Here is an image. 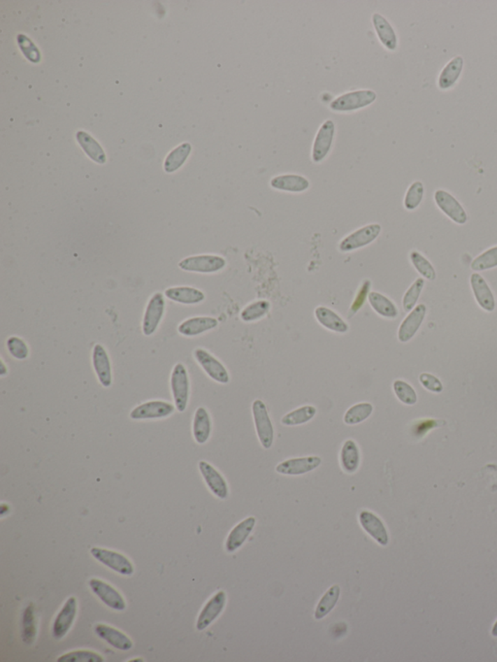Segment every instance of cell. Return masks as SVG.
Masks as SVG:
<instances>
[{
	"mask_svg": "<svg viewBox=\"0 0 497 662\" xmlns=\"http://www.w3.org/2000/svg\"><path fill=\"white\" fill-rule=\"evenodd\" d=\"M434 201H435L439 209L452 221L459 224H466L468 217H467L466 210L456 201V197L452 196L448 192L438 189L434 194Z\"/></svg>",
	"mask_w": 497,
	"mask_h": 662,
	"instance_id": "15",
	"label": "cell"
},
{
	"mask_svg": "<svg viewBox=\"0 0 497 662\" xmlns=\"http://www.w3.org/2000/svg\"><path fill=\"white\" fill-rule=\"evenodd\" d=\"M419 382L423 384L424 388L429 391L440 394L443 391V384H442L440 380L434 375L429 373L421 374Z\"/></svg>",
	"mask_w": 497,
	"mask_h": 662,
	"instance_id": "47",
	"label": "cell"
},
{
	"mask_svg": "<svg viewBox=\"0 0 497 662\" xmlns=\"http://www.w3.org/2000/svg\"><path fill=\"white\" fill-rule=\"evenodd\" d=\"M271 307V302L267 301H254L242 310L240 318L245 323L259 321L269 313Z\"/></svg>",
	"mask_w": 497,
	"mask_h": 662,
	"instance_id": "37",
	"label": "cell"
},
{
	"mask_svg": "<svg viewBox=\"0 0 497 662\" xmlns=\"http://www.w3.org/2000/svg\"><path fill=\"white\" fill-rule=\"evenodd\" d=\"M91 554L97 561L120 575L131 576L134 573L132 562L119 552L94 547L91 549Z\"/></svg>",
	"mask_w": 497,
	"mask_h": 662,
	"instance_id": "5",
	"label": "cell"
},
{
	"mask_svg": "<svg viewBox=\"0 0 497 662\" xmlns=\"http://www.w3.org/2000/svg\"><path fill=\"white\" fill-rule=\"evenodd\" d=\"M359 524L363 531L371 536L379 545L386 547L389 544V537L387 527L383 521L377 515L368 510H363L359 513Z\"/></svg>",
	"mask_w": 497,
	"mask_h": 662,
	"instance_id": "16",
	"label": "cell"
},
{
	"mask_svg": "<svg viewBox=\"0 0 497 662\" xmlns=\"http://www.w3.org/2000/svg\"><path fill=\"white\" fill-rule=\"evenodd\" d=\"M424 287V280L423 278H418L414 282L410 288L408 289V291L405 292L403 296V301H402V305H403V308L406 312H411L412 310L415 308L417 302L419 301V297L421 296L422 291H423Z\"/></svg>",
	"mask_w": 497,
	"mask_h": 662,
	"instance_id": "43",
	"label": "cell"
},
{
	"mask_svg": "<svg viewBox=\"0 0 497 662\" xmlns=\"http://www.w3.org/2000/svg\"><path fill=\"white\" fill-rule=\"evenodd\" d=\"M256 526V518L249 517L240 521L237 526L232 528L227 536L226 541V549L227 553H234L237 549H240L245 542L254 531Z\"/></svg>",
	"mask_w": 497,
	"mask_h": 662,
	"instance_id": "21",
	"label": "cell"
},
{
	"mask_svg": "<svg viewBox=\"0 0 497 662\" xmlns=\"http://www.w3.org/2000/svg\"><path fill=\"white\" fill-rule=\"evenodd\" d=\"M101 654L91 651H74L57 659V662H102Z\"/></svg>",
	"mask_w": 497,
	"mask_h": 662,
	"instance_id": "44",
	"label": "cell"
},
{
	"mask_svg": "<svg viewBox=\"0 0 497 662\" xmlns=\"http://www.w3.org/2000/svg\"><path fill=\"white\" fill-rule=\"evenodd\" d=\"M424 187L423 183L419 181L414 182L409 187L408 191L404 199V206L409 211L418 208L424 199Z\"/></svg>",
	"mask_w": 497,
	"mask_h": 662,
	"instance_id": "41",
	"label": "cell"
},
{
	"mask_svg": "<svg viewBox=\"0 0 497 662\" xmlns=\"http://www.w3.org/2000/svg\"><path fill=\"white\" fill-rule=\"evenodd\" d=\"M77 608H78V604H77L76 597H69L57 613L52 624V635L55 639L59 640L69 633L76 619Z\"/></svg>",
	"mask_w": 497,
	"mask_h": 662,
	"instance_id": "12",
	"label": "cell"
},
{
	"mask_svg": "<svg viewBox=\"0 0 497 662\" xmlns=\"http://www.w3.org/2000/svg\"><path fill=\"white\" fill-rule=\"evenodd\" d=\"M218 324V319L212 317H194L180 324L178 331L186 337L199 336L216 329Z\"/></svg>",
	"mask_w": 497,
	"mask_h": 662,
	"instance_id": "25",
	"label": "cell"
},
{
	"mask_svg": "<svg viewBox=\"0 0 497 662\" xmlns=\"http://www.w3.org/2000/svg\"><path fill=\"white\" fill-rule=\"evenodd\" d=\"M212 432L211 417L204 407H199L192 421V436L197 444L203 445L209 440Z\"/></svg>",
	"mask_w": 497,
	"mask_h": 662,
	"instance_id": "26",
	"label": "cell"
},
{
	"mask_svg": "<svg viewBox=\"0 0 497 662\" xmlns=\"http://www.w3.org/2000/svg\"><path fill=\"white\" fill-rule=\"evenodd\" d=\"M191 151L192 146L189 143L182 144L178 148L173 150L166 157V162H164V170L167 173H173L183 166L189 154H191Z\"/></svg>",
	"mask_w": 497,
	"mask_h": 662,
	"instance_id": "36",
	"label": "cell"
},
{
	"mask_svg": "<svg viewBox=\"0 0 497 662\" xmlns=\"http://www.w3.org/2000/svg\"><path fill=\"white\" fill-rule=\"evenodd\" d=\"M226 266V259L213 254H201L187 257L179 264V267L185 271L197 272V273H216Z\"/></svg>",
	"mask_w": 497,
	"mask_h": 662,
	"instance_id": "7",
	"label": "cell"
},
{
	"mask_svg": "<svg viewBox=\"0 0 497 662\" xmlns=\"http://www.w3.org/2000/svg\"><path fill=\"white\" fill-rule=\"evenodd\" d=\"M372 24L378 35L380 42L383 44L384 48L388 49L389 51H396L398 39H397L396 31L388 20L381 14L374 13L372 16Z\"/></svg>",
	"mask_w": 497,
	"mask_h": 662,
	"instance_id": "24",
	"label": "cell"
},
{
	"mask_svg": "<svg viewBox=\"0 0 497 662\" xmlns=\"http://www.w3.org/2000/svg\"><path fill=\"white\" fill-rule=\"evenodd\" d=\"M226 604V593L224 591H219L215 593L211 598L207 601L206 605L196 621V629L199 631H206L217 619L223 613L224 607Z\"/></svg>",
	"mask_w": 497,
	"mask_h": 662,
	"instance_id": "13",
	"label": "cell"
},
{
	"mask_svg": "<svg viewBox=\"0 0 497 662\" xmlns=\"http://www.w3.org/2000/svg\"><path fill=\"white\" fill-rule=\"evenodd\" d=\"M7 349H8L10 354L15 359H19V361H24L29 357V347H27L26 342L19 338V337H10L7 340Z\"/></svg>",
	"mask_w": 497,
	"mask_h": 662,
	"instance_id": "45",
	"label": "cell"
},
{
	"mask_svg": "<svg viewBox=\"0 0 497 662\" xmlns=\"http://www.w3.org/2000/svg\"><path fill=\"white\" fill-rule=\"evenodd\" d=\"M369 304L379 316L386 319H396L398 316V309L391 299L377 292L368 294Z\"/></svg>",
	"mask_w": 497,
	"mask_h": 662,
	"instance_id": "31",
	"label": "cell"
},
{
	"mask_svg": "<svg viewBox=\"0 0 497 662\" xmlns=\"http://www.w3.org/2000/svg\"><path fill=\"white\" fill-rule=\"evenodd\" d=\"M470 284L479 306L487 312L494 311L496 306V298L486 280L480 274H472Z\"/></svg>",
	"mask_w": 497,
	"mask_h": 662,
	"instance_id": "22",
	"label": "cell"
},
{
	"mask_svg": "<svg viewBox=\"0 0 497 662\" xmlns=\"http://www.w3.org/2000/svg\"><path fill=\"white\" fill-rule=\"evenodd\" d=\"M76 136L85 153L91 157L92 161L99 164H103L106 162V156H105L103 149L101 148V145L97 143L96 140L84 131L78 132Z\"/></svg>",
	"mask_w": 497,
	"mask_h": 662,
	"instance_id": "34",
	"label": "cell"
},
{
	"mask_svg": "<svg viewBox=\"0 0 497 662\" xmlns=\"http://www.w3.org/2000/svg\"><path fill=\"white\" fill-rule=\"evenodd\" d=\"M166 310V301L161 292H157L151 297L148 305L145 310L142 331L145 336H153L164 318Z\"/></svg>",
	"mask_w": 497,
	"mask_h": 662,
	"instance_id": "11",
	"label": "cell"
},
{
	"mask_svg": "<svg viewBox=\"0 0 497 662\" xmlns=\"http://www.w3.org/2000/svg\"><path fill=\"white\" fill-rule=\"evenodd\" d=\"M426 307L424 304L415 307L410 314L404 319L398 329V340L401 343L410 341L418 332L424 319L426 318Z\"/></svg>",
	"mask_w": 497,
	"mask_h": 662,
	"instance_id": "19",
	"label": "cell"
},
{
	"mask_svg": "<svg viewBox=\"0 0 497 662\" xmlns=\"http://www.w3.org/2000/svg\"><path fill=\"white\" fill-rule=\"evenodd\" d=\"M94 632L99 638L106 642L108 645L113 647L114 649L119 651H129L134 647V643L127 634L119 631V629L106 626V624H97L94 628Z\"/></svg>",
	"mask_w": 497,
	"mask_h": 662,
	"instance_id": "20",
	"label": "cell"
},
{
	"mask_svg": "<svg viewBox=\"0 0 497 662\" xmlns=\"http://www.w3.org/2000/svg\"><path fill=\"white\" fill-rule=\"evenodd\" d=\"M464 64L463 57L461 56L454 57L451 59L442 70L439 75L438 87L442 91L451 89L461 77L463 72Z\"/></svg>",
	"mask_w": 497,
	"mask_h": 662,
	"instance_id": "29",
	"label": "cell"
},
{
	"mask_svg": "<svg viewBox=\"0 0 497 662\" xmlns=\"http://www.w3.org/2000/svg\"><path fill=\"white\" fill-rule=\"evenodd\" d=\"M373 405L369 402L354 404L344 415V423L348 426H356L363 423L373 413Z\"/></svg>",
	"mask_w": 497,
	"mask_h": 662,
	"instance_id": "35",
	"label": "cell"
},
{
	"mask_svg": "<svg viewBox=\"0 0 497 662\" xmlns=\"http://www.w3.org/2000/svg\"><path fill=\"white\" fill-rule=\"evenodd\" d=\"M394 391L397 398L405 405H415L418 401V396L413 387L402 380H396L394 383Z\"/></svg>",
	"mask_w": 497,
	"mask_h": 662,
	"instance_id": "39",
	"label": "cell"
},
{
	"mask_svg": "<svg viewBox=\"0 0 497 662\" xmlns=\"http://www.w3.org/2000/svg\"><path fill=\"white\" fill-rule=\"evenodd\" d=\"M382 231V226L378 224H367L352 232L345 237L339 244V250L342 253H350L356 250L368 246L372 242L378 238Z\"/></svg>",
	"mask_w": 497,
	"mask_h": 662,
	"instance_id": "4",
	"label": "cell"
},
{
	"mask_svg": "<svg viewBox=\"0 0 497 662\" xmlns=\"http://www.w3.org/2000/svg\"><path fill=\"white\" fill-rule=\"evenodd\" d=\"M317 415L316 407L305 405L292 410L289 413L284 415L281 419L282 424L286 426H297L309 423Z\"/></svg>",
	"mask_w": 497,
	"mask_h": 662,
	"instance_id": "32",
	"label": "cell"
},
{
	"mask_svg": "<svg viewBox=\"0 0 497 662\" xmlns=\"http://www.w3.org/2000/svg\"><path fill=\"white\" fill-rule=\"evenodd\" d=\"M20 47H21L22 54L32 62H38L40 61V54L38 50L34 46L31 40L27 38L26 35H19L17 37Z\"/></svg>",
	"mask_w": 497,
	"mask_h": 662,
	"instance_id": "46",
	"label": "cell"
},
{
	"mask_svg": "<svg viewBox=\"0 0 497 662\" xmlns=\"http://www.w3.org/2000/svg\"><path fill=\"white\" fill-rule=\"evenodd\" d=\"M334 136H336V124H334L332 120H326L319 127L314 139L313 148H312V161L315 164H319V162L323 161L327 154L331 153Z\"/></svg>",
	"mask_w": 497,
	"mask_h": 662,
	"instance_id": "10",
	"label": "cell"
},
{
	"mask_svg": "<svg viewBox=\"0 0 497 662\" xmlns=\"http://www.w3.org/2000/svg\"><path fill=\"white\" fill-rule=\"evenodd\" d=\"M272 189L287 192H303L310 187L309 180L301 175L284 174L273 177L271 181Z\"/></svg>",
	"mask_w": 497,
	"mask_h": 662,
	"instance_id": "23",
	"label": "cell"
},
{
	"mask_svg": "<svg viewBox=\"0 0 497 662\" xmlns=\"http://www.w3.org/2000/svg\"><path fill=\"white\" fill-rule=\"evenodd\" d=\"M176 407L168 401H150L144 402L131 410L129 417L134 421L162 419L174 414Z\"/></svg>",
	"mask_w": 497,
	"mask_h": 662,
	"instance_id": "6",
	"label": "cell"
},
{
	"mask_svg": "<svg viewBox=\"0 0 497 662\" xmlns=\"http://www.w3.org/2000/svg\"><path fill=\"white\" fill-rule=\"evenodd\" d=\"M89 586L97 598L112 610L119 612L126 610V600L111 584H107L101 579L92 578L89 581Z\"/></svg>",
	"mask_w": 497,
	"mask_h": 662,
	"instance_id": "8",
	"label": "cell"
},
{
	"mask_svg": "<svg viewBox=\"0 0 497 662\" xmlns=\"http://www.w3.org/2000/svg\"><path fill=\"white\" fill-rule=\"evenodd\" d=\"M410 259L415 268L417 269V271H418L419 274L423 275L424 278L431 280V281L435 280V269H434L431 262H429L423 254H419V252L417 251L411 252Z\"/></svg>",
	"mask_w": 497,
	"mask_h": 662,
	"instance_id": "42",
	"label": "cell"
},
{
	"mask_svg": "<svg viewBox=\"0 0 497 662\" xmlns=\"http://www.w3.org/2000/svg\"><path fill=\"white\" fill-rule=\"evenodd\" d=\"M322 459L318 456H304L282 461L276 466L277 473L287 476H299L309 473L318 468L322 464Z\"/></svg>",
	"mask_w": 497,
	"mask_h": 662,
	"instance_id": "14",
	"label": "cell"
},
{
	"mask_svg": "<svg viewBox=\"0 0 497 662\" xmlns=\"http://www.w3.org/2000/svg\"><path fill=\"white\" fill-rule=\"evenodd\" d=\"M199 468L211 493L219 499H226L229 489L224 476L207 461H199Z\"/></svg>",
	"mask_w": 497,
	"mask_h": 662,
	"instance_id": "17",
	"label": "cell"
},
{
	"mask_svg": "<svg viewBox=\"0 0 497 662\" xmlns=\"http://www.w3.org/2000/svg\"><path fill=\"white\" fill-rule=\"evenodd\" d=\"M36 637V623H35L34 607L29 604L22 614V639L24 643H34Z\"/></svg>",
	"mask_w": 497,
	"mask_h": 662,
	"instance_id": "38",
	"label": "cell"
},
{
	"mask_svg": "<svg viewBox=\"0 0 497 662\" xmlns=\"http://www.w3.org/2000/svg\"><path fill=\"white\" fill-rule=\"evenodd\" d=\"M252 413L257 438L264 449H271L274 442L275 431L266 403L261 399H256L252 404Z\"/></svg>",
	"mask_w": 497,
	"mask_h": 662,
	"instance_id": "3",
	"label": "cell"
},
{
	"mask_svg": "<svg viewBox=\"0 0 497 662\" xmlns=\"http://www.w3.org/2000/svg\"><path fill=\"white\" fill-rule=\"evenodd\" d=\"M340 597V587L338 584H334L331 588L327 589L326 593L322 597L315 610V619H322L326 618L327 614L333 610L336 606L337 602Z\"/></svg>",
	"mask_w": 497,
	"mask_h": 662,
	"instance_id": "33",
	"label": "cell"
},
{
	"mask_svg": "<svg viewBox=\"0 0 497 662\" xmlns=\"http://www.w3.org/2000/svg\"><path fill=\"white\" fill-rule=\"evenodd\" d=\"M497 267V246L487 250L472 261L471 268L474 271H484Z\"/></svg>",
	"mask_w": 497,
	"mask_h": 662,
	"instance_id": "40",
	"label": "cell"
},
{
	"mask_svg": "<svg viewBox=\"0 0 497 662\" xmlns=\"http://www.w3.org/2000/svg\"><path fill=\"white\" fill-rule=\"evenodd\" d=\"M370 287V281H364L363 284L361 285V288L359 289L358 294H356V298H354L353 304H352V314H356V312L363 306L366 297H368V294H370V292H369Z\"/></svg>",
	"mask_w": 497,
	"mask_h": 662,
	"instance_id": "48",
	"label": "cell"
},
{
	"mask_svg": "<svg viewBox=\"0 0 497 662\" xmlns=\"http://www.w3.org/2000/svg\"><path fill=\"white\" fill-rule=\"evenodd\" d=\"M315 317L318 323L329 331L336 332V333H346L349 331V324L333 310L327 307H317L315 310Z\"/></svg>",
	"mask_w": 497,
	"mask_h": 662,
	"instance_id": "27",
	"label": "cell"
},
{
	"mask_svg": "<svg viewBox=\"0 0 497 662\" xmlns=\"http://www.w3.org/2000/svg\"><path fill=\"white\" fill-rule=\"evenodd\" d=\"M92 359V366H94L99 384L105 389L110 388L113 383L111 361L106 350L102 345L96 344L94 347Z\"/></svg>",
	"mask_w": 497,
	"mask_h": 662,
	"instance_id": "18",
	"label": "cell"
},
{
	"mask_svg": "<svg viewBox=\"0 0 497 662\" xmlns=\"http://www.w3.org/2000/svg\"><path fill=\"white\" fill-rule=\"evenodd\" d=\"M194 359L210 378L217 383L226 384L231 381L229 371L219 359L204 349H196L194 351Z\"/></svg>",
	"mask_w": 497,
	"mask_h": 662,
	"instance_id": "9",
	"label": "cell"
},
{
	"mask_svg": "<svg viewBox=\"0 0 497 662\" xmlns=\"http://www.w3.org/2000/svg\"><path fill=\"white\" fill-rule=\"evenodd\" d=\"M167 298L185 305H194L201 303L206 299V294L199 289L191 287H176L167 289L164 292Z\"/></svg>",
	"mask_w": 497,
	"mask_h": 662,
	"instance_id": "28",
	"label": "cell"
},
{
	"mask_svg": "<svg viewBox=\"0 0 497 662\" xmlns=\"http://www.w3.org/2000/svg\"><path fill=\"white\" fill-rule=\"evenodd\" d=\"M376 99L377 94L372 89H358L336 97L329 104V108L334 112H353L366 108Z\"/></svg>",
	"mask_w": 497,
	"mask_h": 662,
	"instance_id": "1",
	"label": "cell"
},
{
	"mask_svg": "<svg viewBox=\"0 0 497 662\" xmlns=\"http://www.w3.org/2000/svg\"><path fill=\"white\" fill-rule=\"evenodd\" d=\"M491 635H493L494 637H497V619L496 621V623L494 624L493 628H491Z\"/></svg>",
	"mask_w": 497,
	"mask_h": 662,
	"instance_id": "49",
	"label": "cell"
},
{
	"mask_svg": "<svg viewBox=\"0 0 497 662\" xmlns=\"http://www.w3.org/2000/svg\"><path fill=\"white\" fill-rule=\"evenodd\" d=\"M171 388L174 405L176 410L183 413L188 407L191 394L188 370L183 364H177L174 366L171 376Z\"/></svg>",
	"mask_w": 497,
	"mask_h": 662,
	"instance_id": "2",
	"label": "cell"
},
{
	"mask_svg": "<svg viewBox=\"0 0 497 662\" xmlns=\"http://www.w3.org/2000/svg\"><path fill=\"white\" fill-rule=\"evenodd\" d=\"M361 451L358 444L352 439L345 441L340 453L342 468L348 474L356 473L361 464Z\"/></svg>",
	"mask_w": 497,
	"mask_h": 662,
	"instance_id": "30",
	"label": "cell"
}]
</instances>
